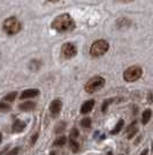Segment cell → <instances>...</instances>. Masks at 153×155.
Wrapping results in <instances>:
<instances>
[{"label": "cell", "instance_id": "1", "mask_svg": "<svg viewBox=\"0 0 153 155\" xmlns=\"http://www.w3.org/2000/svg\"><path fill=\"white\" fill-rule=\"evenodd\" d=\"M51 27L58 32H68L75 28V22L69 14H61L53 20Z\"/></svg>", "mask_w": 153, "mask_h": 155}, {"label": "cell", "instance_id": "2", "mask_svg": "<svg viewBox=\"0 0 153 155\" xmlns=\"http://www.w3.org/2000/svg\"><path fill=\"white\" fill-rule=\"evenodd\" d=\"M21 22L16 18H8L4 21V25H2V29L4 31L8 34V35H15L21 30Z\"/></svg>", "mask_w": 153, "mask_h": 155}, {"label": "cell", "instance_id": "3", "mask_svg": "<svg viewBox=\"0 0 153 155\" xmlns=\"http://www.w3.org/2000/svg\"><path fill=\"white\" fill-rule=\"evenodd\" d=\"M108 48L109 45L108 43H107V41H105V39H98V41H96L91 45L90 53L93 57H100V56L105 54L106 52L108 51Z\"/></svg>", "mask_w": 153, "mask_h": 155}, {"label": "cell", "instance_id": "4", "mask_svg": "<svg viewBox=\"0 0 153 155\" xmlns=\"http://www.w3.org/2000/svg\"><path fill=\"white\" fill-rule=\"evenodd\" d=\"M105 86V79L102 77H95L92 79H90L89 81L85 84L84 86V89L86 93L92 94L97 91H100L102 87Z\"/></svg>", "mask_w": 153, "mask_h": 155}, {"label": "cell", "instance_id": "5", "mask_svg": "<svg viewBox=\"0 0 153 155\" xmlns=\"http://www.w3.org/2000/svg\"><path fill=\"white\" fill-rule=\"evenodd\" d=\"M142 73H143L142 68H140L139 66L135 65V66L128 67L127 70L124 71V73H123V78H124V80L128 81V82H133V81L138 80V79L142 77Z\"/></svg>", "mask_w": 153, "mask_h": 155}, {"label": "cell", "instance_id": "6", "mask_svg": "<svg viewBox=\"0 0 153 155\" xmlns=\"http://www.w3.org/2000/svg\"><path fill=\"white\" fill-rule=\"evenodd\" d=\"M76 53H77L76 46L74 45V44H71V43H66L61 48V56L64 59L73 58V57L76 56Z\"/></svg>", "mask_w": 153, "mask_h": 155}, {"label": "cell", "instance_id": "7", "mask_svg": "<svg viewBox=\"0 0 153 155\" xmlns=\"http://www.w3.org/2000/svg\"><path fill=\"white\" fill-rule=\"evenodd\" d=\"M61 109H62V101L61 100H53L50 104V114L53 118L59 116V114L61 112Z\"/></svg>", "mask_w": 153, "mask_h": 155}, {"label": "cell", "instance_id": "8", "mask_svg": "<svg viewBox=\"0 0 153 155\" xmlns=\"http://www.w3.org/2000/svg\"><path fill=\"white\" fill-rule=\"evenodd\" d=\"M38 95H39L38 89H27V91H24L22 94H21L20 98H21V100H24V98H32V97L38 96Z\"/></svg>", "mask_w": 153, "mask_h": 155}, {"label": "cell", "instance_id": "9", "mask_svg": "<svg viewBox=\"0 0 153 155\" xmlns=\"http://www.w3.org/2000/svg\"><path fill=\"white\" fill-rule=\"evenodd\" d=\"M93 107H95V101H93V100H89V101H86V102L83 103L82 108H81V112H82L83 115L89 114L90 111L93 109Z\"/></svg>", "mask_w": 153, "mask_h": 155}, {"label": "cell", "instance_id": "10", "mask_svg": "<svg viewBox=\"0 0 153 155\" xmlns=\"http://www.w3.org/2000/svg\"><path fill=\"white\" fill-rule=\"evenodd\" d=\"M24 129H26V123L24 122H22L20 119H16L13 123L12 130H13V132H15V133H20V132H22Z\"/></svg>", "mask_w": 153, "mask_h": 155}, {"label": "cell", "instance_id": "11", "mask_svg": "<svg viewBox=\"0 0 153 155\" xmlns=\"http://www.w3.org/2000/svg\"><path fill=\"white\" fill-rule=\"evenodd\" d=\"M136 124H137V123H136V120H135V122H133V123L130 124V126L127 129L128 138H129V139H131V138H133V137L137 133V131H138L137 126H136Z\"/></svg>", "mask_w": 153, "mask_h": 155}, {"label": "cell", "instance_id": "12", "mask_svg": "<svg viewBox=\"0 0 153 155\" xmlns=\"http://www.w3.org/2000/svg\"><path fill=\"white\" fill-rule=\"evenodd\" d=\"M35 107H36V104L33 103V102H24V103L20 104L19 108L22 111H31V110L35 109Z\"/></svg>", "mask_w": 153, "mask_h": 155}, {"label": "cell", "instance_id": "13", "mask_svg": "<svg viewBox=\"0 0 153 155\" xmlns=\"http://www.w3.org/2000/svg\"><path fill=\"white\" fill-rule=\"evenodd\" d=\"M151 116H152V111L150 109L145 110L144 112H143V117H142V123L144 124H147L150 122V119H151Z\"/></svg>", "mask_w": 153, "mask_h": 155}, {"label": "cell", "instance_id": "14", "mask_svg": "<svg viewBox=\"0 0 153 155\" xmlns=\"http://www.w3.org/2000/svg\"><path fill=\"white\" fill-rule=\"evenodd\" d=\"M123 125H124V122H123V119H120L119 120V123L115 125V127L112 131H111V133L112 134H116V133H119L120 131L122 130V127H123Z\"/></svg>", "mask_w": 153, "mask_h": 155}, {"label": "cell", "instance_id": "15", "mask_svg": "<svg viewBox=\"0 0 153 155\" xmlns=\"http://www.w3.org/2000/svg\"><path fill=\"white\" fill-rule=\"evenodd\" d=\"M91 124H92V120H91V118L89 117H85L82 119V122H81V126L83 127V129H90L91 127Z\"/></svg>", "mask_w": 153, "mask_h": 155}, {"label": "cell", "instance_id": "16", "mask_svg": "<svg viewBox=\"0 0 153 155\" xmlns=\"http://www.w3.org/2000/svg\"><path fill=\"white\" fill-rule=\"evenodd\" d=\"M69 146H70V149H71L74 153H77V152L80 150V145H78V142H77L76 140L70 139V140H69Z\"/></svg>", "mask_w": 153, "mask_h": 155}, {"label": "cell", "instance_id": "17", "mask_svg": "<svg viewBox=\"0 0 153 155\" xmlns=\"http://www.w3.org/2000/svg\"><path fill=\"white\" fill-rule=\"evenodd\" d=\"M16 91H13V93H9L8 95H6V96L4 97V101L5 102H12V101H14L15 100V97H16Z\"/></svg>", "mask_w": 153, "mask_h": 155}, {"label": "cell", "instance_id": "18", "mask_svg": "<svg viewBox=\"0 0 153 155\" xmlns=\"http://www.w3.org/2000/svg\"><path fill=\"white\" fill-rule=\"evenodd\" d=\"M66 141H67L66 137H64V136L59 137L57 140L54 141V146H64V143H66Z\"/></svg>", "mask_w": 153, "mask_h": 155}, {"label": "cell", "instance_id": "19", "mask_svg": "<svg viewBox=\"0 0 153 155\" xmlns=\"http://www.w3.org/2000/svg\"><path fill=\"white\" fill-rule=\"evenodd\" d=\"M64 129H66V123H64V122H60V123L57 124V127H55V133L60 134V133H61Z\"/></svg>", "mask_w": 153, "mask_h": 155}, {"label": "cell", "instance_id": "20", "mask_svg": "<svg viewBox=\"0 0 153 155\" xmlns=\"http://www.w3.org/2000/svg\"><path fill=\"white\" fill-rule=\"evenodd\" d=\"M9 110H11V105L9 104L5 103V102H0V111L6 112V111H9Z\"/></svg>", "mask_w": 153, "mask_h": 155}, {"label": "cell", "instance_id": "21", "mask_svg": "<svg viewBox=\"0 0 153 155\" xmlns=\"http://www.w3.org/2000/svg\"><path fill=\"white\" fill-rule=\"evenodd\" d=\"M112 102H113V98H109L108 101H105V102H104V104H102V108H101L102 112H106V111H107L109 104L112 103Z\"/></svg>", "mask_w": 153, "mask_h": 155}, {"label": "cell", "instance_id": "22", "mask_svg": "<svg viewBox=\"0 0 153 155\" xmlns=\"http://www.w3.org/2000/svg\"><path fill=\"white\" fill-rule=\"evenodd\" d=\"M77 137H78V131H77V129H73L71 130V132H70V139L76 140Z\"/></svg>", "mask_w": 153, "mask_h": 155}, {"label": "cell", "instance_id": "23", "mask_svg": "<svg viewBox=\"0 0 153 155\" xmlns=\"http://www.w3.org/2000/svg\"><path fill=\"white\" fill-rule=\"evenodd\" d=\"M20 152V148L19 147H15V148H13L11 152H8L6 155H17V153Z\"/></svg>", "mask_w": 153, "mask_h": 155}, {"label": "cell", "instance_id": "24", "mask_svg": "<svg viewBox=\"0 0 153 155\" xmlns=\"http://www.w3.org/2000/svg\"><path fill=\"white\" fill-rule=\"evenodd\" d=\"M37 138H38V133H36V134H35V137H32V139H31V143H35V141L37 140Z\"/></svg>", "mask_w": 153, "mask_h": 155}, {"label": "cell", "instance_id": "25", "mask_svg": "<svg viewBox=\"0 0 153 155\" xmlns=\"http://www.w3.org/2000/svg\"><path fill=\"white\" fill-rule=\"evenodd\" d=\"M147 153H148V149L146 148V149H144V150L140 153V155H147Z\"/></svg>", "mask_w": 153, "mask_h": 155}, {"label": "cell", "instance_id": "26", "mask_svg": "<svg viewBox=\"0 0 153 155\" xmlns=\"http://www.w3.org/2000/svg\"><path fill=\"white\" fill-rule=\"evenodd\" d=\"M148 102H150V103L152 102V93H150V94H148Z\"/></svg>", "mask_w": 153, "mask_h": 155}, {"label": "cell", "instance_id": "27", "mask_svg": "<svg viewBox=\"0 0 153 155\" xmlns=\"http://www.w3.org/2000/svg\"><path fill=\"white\" fill-rule=\"evenodd\" d=\"M119 1H121V2H130V1H133V0H119Z\"/></svg>", "mask_w": 153, "mask_h": 155}, {"label": "cell", "instance_id": "28", "mask_svg": "<svg viewBox=\"0 0 153 155\" xmlns=\"http://www.w3.org/2000/svg\"><path fill=\"white\" fill-rule=\"evenodd\" d=\"M48 1H52V2H57V1H59V0H48Z\"/></svg>", "mask_w": 153, "mask_h": 155}, {"label": "cell", "instance_id": "29", "mask_svg": "<svg viewBox=\"0 0 153 155\" xmlns=\"http://www.w3.org/2000/svg\"><path fill=\"white\" fill-rule=\"evenodd\" d=\"M106 155H113V154H112V152H108V153H107Z\"/></svg>", "mask_w": 153, "mask_h": 155}]
</instances>
